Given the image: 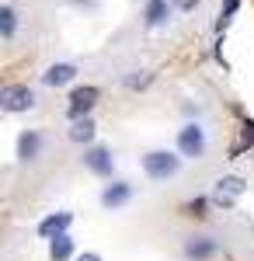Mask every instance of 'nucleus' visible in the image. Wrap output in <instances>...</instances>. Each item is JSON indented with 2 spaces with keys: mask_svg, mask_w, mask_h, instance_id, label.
<instances>
[{
  "mask_svg": "<svg viewBox=\"0 0 254 261\" xmlns=\"http://www.w3.org/2000/svg\"><path fill=\"white\" fill-rule=\"evenodd\" d=\"M73 223V216L70 213H56V216H45V220L39 223V233L45 237V241H53V237H59V233H66V226Z\"/></svg>",
  "mask_w": 254,
  "mask_h": 261,
  "instance_id": "12",
  "label": "nucleus"
},
{
  "mask_svg": "<svg viewBox=\"0 0 254 261\" xmlns=\"http://www.w3.org/2000/svg\"><path fill=\"white\" fill-rule=\"evenodd\" d=\"M14 32H18V11H14V4H4L0 7V35H4V42L14 39Z\"/></svg>",
  "mask_w": 254,
  "mask_h": 261,
  "instance_id": "15",
  "label": "nucleus"
},
{
  "mask_svg": "<svg viewBox=\"0 0 254 261\" xmlns=\"http://www.w3.org/2000/svg\"><path fill=\"white\" fill-rule=\"evenodd\" d=\"M94 133H98V129H94V119L84 115V119H73V125H70L66 136H70V143H91V140H94Z\"/></svg>",
  "mask_w": 254,
  "mask_h": 261,
  "instance_id": "13",
  "label": "nucleus"
},
{
  "mask_svg": "<svg viewBox=\"0 0 254 261\" xmlns=\"http://www.w3.org/2000/svg\"><path fill=\"white\" fill-rule=\"evenodd\" d=\"M101 91L94 87V84H84V87H77L73 94H70V108H66V115L70 119H84V115H91V108L98 105Z\"/></svg>",
  "mask_w": 254,
  "mask_h": 261,
  "instance_id": "6",
  "label": "nucleus"
},
{
  "mask_svg": "<svg viewBox=\"0 0 254 261\" xmlns=\"http://www.w3.org/2000/svg\"><path fill=\"white\" fill-rule=\"evenodd\" d=\"M39 153H42V133L39 129H24V133L18 136V157L24 164H35Z\"/></svg>",
  "mask_w": 254,
  "mask_h": 261,
  "instance_id": "9",
  "label": "nucleus"
},
{
  "mask_svg": "<svg viewBox=\"0 0 254 261\" xmlns=\"http://www.w3.org/2000/svg\"><path fill=\"white\" fill-rule=\"evenodd\" d=\"M129 199H133V185H129V181H112V185L101 192V205H105V209H122Z\"/></svg>",
  "mask_w": 254,
  "mask_h": 261,
  "instance_id": "10",
  "label": "nucleus"
},
{
  "mask_svg": "<svg viewBox=\"0 0 254 261\" xmlns=\"http://www.w3.org/2000/svg\"><path fill=\"white\" fill-rule=\"evenodd\" d=\"M73 81H77V63H53L42 73L45 87H66V84H73Z\"/></svg>",
  "mask_w": 254,
  "mask_h": 261,
  "instance_id": "8",
  "label": "nucleus"
},
{
  "mask_svg": "<svg viewBox=\"0 0 254 261\" xmlns=\"http://www.w3.org/2000/svg\"><path fill=\"white\" fill-rule=\"evenodd\" d=\"M209 150V136H206V125L202 122H185L181 129H177V153L181 157H188V161H195Z\"/></svg>",
  "mask_w": 254,
  "mask_h": 261,
  "instance_id": "2",
  "label": "nucleus"
},
{
  "mask_svg": "<svg viewBox=\"0 0 254 261\" xmlns=\"http://www.w3.org/2000/svg\"><path fill=\"white\" fill-rule=\"evenodd\" d=\"M181 171V157L171 153V150H150L143 153V174L150 181H167Z\"/></svg>",
  "mask_w": 254,
  "mask_h": 261,
  "instance_id": "1",
  "label": "nucleus"
},
{
  "mask_svg": "<svg viewBox=\"0 0 254 261\" xmlns=\"http://www.w3.org/2000/svg\"><path fill=\"white\" fill-rule=\"evenodd\" d=\"M39 105V94L28 87V84H7L4 91H0V108L7 112V115H18V112H32Z\"/></svg>",
  "mask_w": 254,
  "mask_h": 261,
  "instance_id": "3",
  "label": "nucleus"
},
{
  "mask_svg": "<svg viewBox=\"0 0 254 261\" xmlns=\"http://www.w3.org/2000/svg\"><path fill=\"white\" fill-rule=\"evenodd\" d=\"M70 254H73V237L70 233H59V237L49 241V258L53 261H70Z\"/></svg>",
  "mask_w": 254,
  "mask_h": 261,
  "instance_id": "14",
  "label": "nucleus"
},
{
  "mask_svg": "<svg viewBox=\"0 0 254 261\" xmlns=\"http://www.w3.org/2000/svg\"><path fill=\"white\" fill-rule=\"evenodd\" d=\"M181 254H185V261H213L219 254V241L209 233H195L181 244Z\"/></svg>",
  "mask_w": 254,
  "mask_h": 261,
  "instance_id": "4",
  "label": "nucleus"
},
{
  "mask_svg": "<svg viewBox=\"0 0 254 261\" xmlns=\"http://www.w3.org/2000/svg\"><path fill=\"white\" fill-rule=\"evenodd\" d=\"M84 167L91 171V174H98V178H112V171H115V153L108 150V146H91V150H84Z\"/></svg>",
  "mask_w": 254,
  "mask_h": 261,
  "instance_id": "5",
  "label": "nucleus"
},
{
  "mask_svg": "<svg viewBox=\"0 0 254 261\" xmlns=\"http://www.w3.org/2000/svg\"><path fill=\"white\" fill-rule=\"evenodd\" d=\"M77 261H101V258H98V254H94V251H87V254H80Z\"/></svg>",
  "mask_w": 254,
  "mask_h": 261,
  "instance_id": "18",
  "label": "nucleus"
},
{
  "mask_svg": "<svg viewBox=\"0 0 254 261\" xmlns=\"http://www.w3.org/2000/svg\"><path fill=\"white\" fill-rule=\"evenodd\" d=\"M167 18H171L167 0H146V7H143V24L146 28H160V24H167Z\"/></svg>",
  "mask_w": 254,
  "mask_h": 261,
  "instance_id": "11",
  "label": "nucleus"
},
{
  "mask_svg": "<svg viewBox=\"0 0 254 261\" xmlns=\"http://www.w3.org/2000/svg\"><path fill=\"white\" fill-rule=\"evenodd\" d=\"M202 209H206V199H195V202H188V213H192V216H206Z\"/></svg>",
  "mask_w": 254,
  "mask_h": 261,
  "instance_id": "17",
  "label": "nucleus"
},
{
  "mask_svg": "<svg viewBox=\"0 0 254 261\" xmlns=\"http://www.w3.org/2000/svg\"><path fill=\"white\" fill-rule=\"evenodd\" d=\"M237 4H240V0H226V7H223V14H219V28H223V24H230V18H234V11H237Z\"/></svg>",
  "mask_w": 254,
  "mask_h": 261,
  "instance_id": "16",
  "label": "nucleus"
},
{
  "mask_svg": "<svg viewBox=\"0 0 254 261\" xmlns=\"http://www.w3.org/2000/svg\"><path fill=\"white\" fill-rule=\"evenodd\" d=\"M247 192V181L240 178V174H230V178H219L216 181V205H230L237 195H244Z\"/></svg>",
  "mask_w": 254,
  "mask_h": 261,
  "instance_id": "7",
  "label": "nucleus"
}]
</instances>
